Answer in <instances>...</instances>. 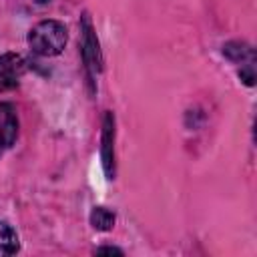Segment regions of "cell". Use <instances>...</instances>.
Returning <instances> with one entry per match:
<instances>
[{
  "label": "cell",
  "mask_w": 257,
  "mask_h": 257,
  "mask_svg": "<svg viewBox=\"0 0 257 257\" xmlns=\"http://www.w3.org/2000/svg\"><path fill=\"white\" fill-rule=\"evenodd\" d=\"M68 34L58 20H42L28 32V46L38 56H56L66 46Z\"/></svg>",
  "instance_id": "cell-1"
},
{
  "label": "cell",
  "mask_w": 257,
  "mask_h": 257,
  "mask_svg": "<svg viewBox=\"0 0 257 257\" xmlns=\"http://www.w3.org/2000/svg\"><path fill=\"white\" fill-rule=\"evenodd\" d=\"M80 30H82V58L86 68L94 74L100 70V50H98V38L94 34L92 22L88 14H82V22H80Z\"/></svg>",
  "instance_id": "cell-2"
},
{
  "label": "cell",
  "mask_w": 257,
  "mask_h": 257,
  "mask_svg": "<svg viewBox=\"0 0 257 257\" xmlns=\"http://www.w3.org/2000/svg\"><path fill=\"white\" fill-rule=\"evenodd\" d=\"M26 70V62L16 52L0 54V92L12 90Z\"/></svg>",
  "instance_id": "cell-3"
},
{
  "label": "cell",
  "mask_w": 257,
  "mask_h": 257,
  "mask_svg": "<svg viewBox=\"0 0 257 257\" xmlns=\"http://www.w3.org/2000/svg\"><path fill=\"white\" fill-rule=\"evenodd\" d=\"M18 137V116L10 102H0V155L8 151Z\"/></svg>",
  "instance_id": "cell-4"
},
{
  "label": "cell",
  "mask_w": 257,
  "mask_h": 257,
  "mask_svg": "<svg viewBox=\"0 0 257 257\" xmlns=\"http://www.w3.org/2000/svg\"><path fill=\"white\" fill-rule=\"evenodd\" d=\"M100 155H102L104 173H106L108 179H112L114 177V116H112V112H106L104 114Z\"/></svg>",
  "instance_id": "cell-5"
},
{
  "label": "cell",
  "mask_w": 257,
  "mask_h": 257,
  "mask_svg": "<svg viewBox=\"0 0 257 257\" xmlns=\"http://www.w3.org/2000/svg\"><path fill=\"white\" fill-rule=\"evenodd\" d=\"M18 247H20V243H18L16 231L8 223L0 221V257L14 255L18 251Z\"/></svg>",
  "instance_id": "cell-6"
},
{
  "label": "cell",
  "mask_w": 257,
  "mask_h": 257,
  "mask_svg": "<svg viewBox=\"0 0 257 257\" xmlns=\"http://www.w3.org/2000/svg\"><path fill=\"white\" fill-rule=\"evenodd\" d=\"M90 225L98 231H110L114 225V213L106 207H94L90 211Z\"/></svg>",
  "instance_id": "cell-7"
},
{
  "label": "cell",
  "mask_w": 257,
  "mask_h": 257,
  "mask_svg": "<svg viewBox=\"0 0 257 257\" xmlns=\"http://www.w3.org/2000/svg\"><path fill=\"white\" fill-rule=\"evenodd\" d=\"M231 60H235V62H253V48L249 46V44H243V42H231V44H227L225 46V50H223Z\"/></svg>",
  "instance_id": "cell-8"
},
{
  "label": "cell",
  "mask_w": 257,
  "mask_h": 257,
  "mask_svg": "<svg viewBox=\"0 0 257 257\" xmlns=\"http://www.w3.org/2000/svg\"><path fill=\"white\" fill-rule=\"evenodd\" d=\"M96 253H114V255H122V251L116 249V247H100Z\"/></svg>",
  "instance_id": "cell-9"
},
{
  "label": "cell",
  "mask_w": 257,
  "mask_h": 257,
  "mask_svg": "<svg viewBox=\"0 0 257 257\" xmlns=\"http://www.w3.org/2000/svg\"><path fill=\"white\" fill-rule=\"evenodd\" d=\"M38 4H46V2H50V0H36Z\"/></svg>",
  "instance_id": "cell-10"
}]
</instances>
